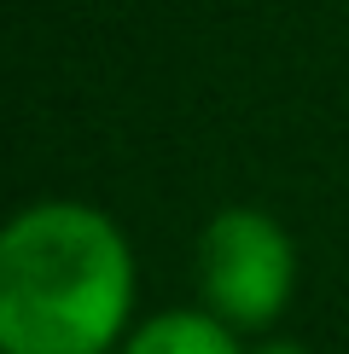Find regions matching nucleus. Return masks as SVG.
Wrapping results in <instances>:
<instances>
[{
  "instance_id": "nucleus-1",
  "label": "nucleus",
  "mask_w": 349,
  "mask_h": 354,
  "mask_svg": "<svg viewBox=\"0 0 349 354\" xmlns=\"http://www.w3.org/2000/svg\"><path fill=\"white\" fill-rule=\"evenodd\" d=\"M134 302V244L99 203L35 198L0 227V354H116Z\"/></svg>"
},
{
  "instance_id": "nucleus-2",
  "label": "nucleus",
  "mask_w": 349,
  "mask_h": 354,
  "mask_svg": "<svg viewBox=\"0 0 349 354\" xmlns=\"http://www.w3.org/2000/svg\"><path fill=\"white\" fill-rule=\"evenodd\" d=\"M198 302L239 337H262L285 319L297 297V239L280 215L256 203H227L204 221L193 244Z\"/></svg>"
},
{
  "instance_id": "nucleus-3",
  "label": "nucleus",
  "mask_w": 349,
  "mask_h": 354,
  "mask_svg": "<svg viewBox=\"0 0 349 354\" xmlns=\"http://www.w3.org/2000/svg\"><path fill=\"white\" fill-rule=\"evenodd\" d=\"M116 354H244V337L215 319L204 302L193 308H157V314L134 319Z\"/></svg>"
},
{
  "instance_id": "nucleus-4",
  "label": "nucleus",
  "mask_w": 349,
  "mask_h": 354,
  "mask_svg": "<svg viewBox=\"0 0 349 354\" xmlns=\"http://www.w3.org/2000/svg\"><path fill=\"white\" fill-rule=\"evenodd\" d=\"M244 354H314L303 337H285V331H262L256 343H244Z\"/></svg>"
}]
</instances>
